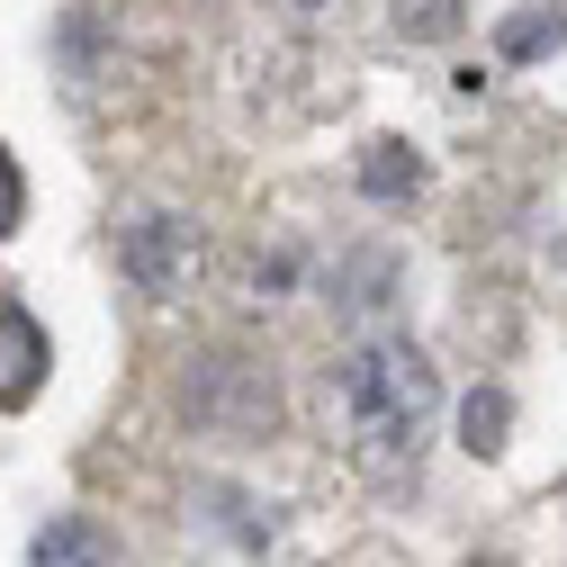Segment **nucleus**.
Wrapping results in <instances>:
<instances>
[{
    "mask_svg": "<svg viewBox=\"0 0 567 567\" xmlns=\"http://www.w3.org/2000/svg\"><path fill=\"white\" fill-rule=\"evenodd\" d=\"M460 19H468L460 0H396V10H388V28H396L405 45H451Z\"/></svg>",
    "mask_w": 567,
    "mask_h": 567,
    "instance_id": "nucleus-8",
    "label": "nucleus"
},
{
    "mask_svg": "<svg viewBox=\"0 0 567 567\" xmlns=\"http://www.w3.org/2000/svg\"><path fill=\"white\" fill-rule=\"evenodd\" d=\"M298 10H324V0H298Z\"/></svg>",
    "mask_w": 567,
    "mask_h": 567,
    "instance_id": "nucleus-11",
    "label": "nucleus"
},
{
    "mask_svg": "<svg viewBox=\"0 0 567 567\" xmlns=\"http://www.w3.org/2000/svg\"><path fill=\"white\" fill-rule=\"evenodd\" d=\"M505 423H514V405L495 396V388H477V396L460 405V442H468L477 460H495V451H505Z\"/></svg>",
    "mask_w": 567,
    "mask_h": 567,
    "instance_id": "nucleus-9",
    "label": "nucleus"
},
{
    "mask_svg": "<svg viewBox=\"0 0 567 567\" xmlns=\"http://www.w3.org/2000/svg\"><path fill=\"white\" fill-rule=\"evenodd\" d=\"M558 45H567V10H514L505 28H495V54L505 63H540Z\"/></svg>",
    "mask_w": 567,
    "mask_h": 567,
    "instance_id": "nucleus-7",
    "label": "nucleus"
},
{
    "mask_svg": "<svg viewBox=\"0 0 567 567\" xmlns=\"http://www.w3.org/2000/svg\"><path fill=\"white\" fill-rule=\"evenodd\" d=\"M324 405L342 414V442L361 451V468H405L442 414V379L405 333H370L324 370Z\"/></svg>",
    "mask_w": 567,
    "mask_h": 567,
    "instance_id": "nucleus-1",
    "label": "nucleus"
},
{
    "mask_svg": "<svg viewBox=\"0 0 567 567\" xmlns=\"http://www.w3.org/2000/svg\"><path fill=\"white\" fill-rule=\"evenodd\" d=\"M10 226H19V163L0 154V235H10Z\"/></svg>",
    "mask_w": 567,
    "mask_h": 567,
    "instance_id": "nucleus-10",
    "label": "nucleus"
},
{
    "mask_svg": "<svg viewBox=\"0 0 567 567\" xmlns=\"http://www.w3.org/2000/svg\"><path fill=\"white\" fill-rule=\"evenodd\" d=\"M28 558H37V567H117V558H109V540H100V523H73V514L45 523Z\"/></svg>",
    "mask_w": 567,
    "mask_h": 567,
    "instance_id": "nucleus-6",
    "label": "nucleus"
},
{
    "mask_svg": "<svg viewBox=\"0 0 567 567\" xmlns=\"http://www.w3.org/2000/svg\"><path fill=\"white\" fill-rule=\"evenodd\" d=\"M468 567H477V558H468ZM486 567H505V558H486Z\"/></svg>",
    "mask_w": 567,
    "mask_h": 567,
    "instance_id": "nucleus-12",
    "label": "nucleus"
},
{
    "mask_svg": "<svg viewBox=\"0 0 567 567\" xmlns=\"http://www.w3.org/2000/svg\"><path fill=\"white\" fill-rule=\"evenodd\" d=\"M181 414L217 423V433H270L279 423V388H270L261 361H244V351H198V361L181 370Z\"/></svg>",
    "mask_w": 567,
    "mask_h": 567,
    "instance_id": "nucleus-2",
    "label": "nucleus"
},
{
    "mask_svg": "<svg viewBox=\"0 0 567 567\" xmlns=\"http://www.w3.org/2000/svg\"><path fill=\"white\" fill-rule=\"evenodd\" d=\"M414 189H423V154L405 145V135H379V145L361 154V198L396 207V198H414Z\"/></svg>",
    "mask_w": 567,
    "mask_h": 567,
    "instance_id": "nucleus-5",
    "label": "nucleus"
},
{
    "mask_svg": "<svg viewBox=\"0 0 567 567\" xmlns=\"http://www.w3.org/2000/svg\"><path fill=\"white\" fill-rule=\"evenodd\" d=\"M45 370H54L45 324H37L28 307H10V298H0V414H10V405H28V396L45 388Z\"/></svg>",
    "mask_w": 567,
    "mask_h": 567,
    "instance_id": "nucleus-4",
    "label": "nucleus"
},
{
    "mask_svg": "<svg viewBox=\"0 0 567 567\" xmlns=\"http://www.w3.org/2000/svg\"><path fill=\"white\" fill-rule=\"evenodd\" d=\"M189 270H198V226L189 217H145L126 235V279L135 289H181Z\"/></svg>",
    "mask_w": 567,
    "mask_h": 567,
    "instance_id": "nucleus-3",
    "label": "nucleus"
}]
</instances>
